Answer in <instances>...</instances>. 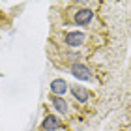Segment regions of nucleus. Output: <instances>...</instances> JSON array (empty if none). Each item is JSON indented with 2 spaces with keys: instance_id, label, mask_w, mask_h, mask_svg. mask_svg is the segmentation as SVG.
Masks as SVG:
<instances>
[{
  "instance_id": "4",
  "label": "nucleus",
  "mask_w": 131,
  "mask_h": 131,
  "mask_svg": "<svg viewBox=\"0 0 131 131\" xmlns=\"http://www.w3.org/2000/svg\"><path fill=\"white\" fill-rule=\"evenodd\" d=\"M60 127H62V122L54 114H47L43 124H41V129L43 131H54V129H60Z\"/></svg>"
},
{
  "instance_id": "3",
  "label": "nucleus",
  "mask_w": 131,
  "mask_h": 131,
  "mask_svg": "<svg viewBox=\"0 0 131 131\" xmlns=\"http://www.w3.org/2000/svg\"><path fill=\"white\" fill-rule=\"evenodd\" d=\"M64 41H66V45H68V47H81V45L86 41V34H84V32H77V30L66 32Z\"/></svg>"
},
{
  "instance_id": "6",
  "label": "nucleus",
  "mask_w": 131,
  "mask_h": 131,
  "mask_svg": "<svg viewBox=\"0 0 131 131\" xmlns=\"http://www.w3.org/2000/svg\"><path fill=\"white\" fill-rule=\"evenodd\" d=\"M71 94H73V97L79 101V103H86L88 97H90V92H88L84 86H73L71 88Z\"/></svg>"
},
{
  "instance_id": "7",
  "label": "nucleus",
  "mask_w": 131,
  "mask_h": 131,
  "mask_svg": "<svg viewBox=\"0 0 131 131\" xmlns=\"http://www.w3.org/2000/svg\"><path fill=\"white\" fill-rule=\"evenodd\" d=\"M51 103L52 107L58 111V112H62V114H66V112L69 111V107H68V101H66L64 97H58V96H51Z\"/></svg>"
},
{
  "instance_id": "1",
  "label": "nucleus",
  "mask_w": 131,
  "mask_h": 131,
  "mask_svg": "<svg viewBox=\"0 0 131 131\" xmlns=\"http://www.w3.org/2000/svg\"><path fill=\"white\" fill-rule=\"evenodd\" d=\"M92 21H94V11L88 9V8L77 9L75 15H73V23H75V25H79V26H88Z\"/></svg>"
},
{
  "instance_id": "5",
  "label": "nucleus",
  "mask_w": 131,
  "mask_h": 131,
  "mask_svg": "<svg viewBox=\"0 0 131 131\" xmlns=\"http://www.w3.org/2000/svg\"><path fill=\"white\" fill-rule=\"evenodd\" d=\"M51 92H52V96L62 97L64 94L68 92V82H66L64 79H54L51 82Z\"/></svg>"
},
{
  "instance_id": "2",
  "label": "nucleus",
  "mask_w": 131,
  "mask_h": 131,
  "mask_svg": "<svg viewBox=\"0 0 131 131\" xmlns=\"http://www.w3.org/2000/svg\"><path fill=\"white\" fill-rule=\"evenodd\" d=\"M71 75L75 77V79H79V81H92V71H90V68L88 66H84V64H73L71 66Z\"/></svg>"
}]
</instances>
